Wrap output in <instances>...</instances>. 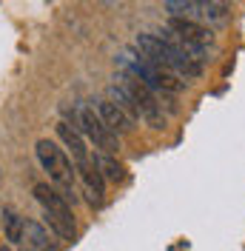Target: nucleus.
Listing matches in <instances>:
<instances>
[{
    "mask_svg": "<svg viewBox=\"0 0 245 251\" xmlns=\"http://www.w3.org/2000/svg\"><path fill=\"white\" fill-rule=\"evenodd\" d=\"M34 151H37V160H40V166L49 172L51 177V183L60 188V197L69 203H74V166L69 163V157L63 154V149H57L51 140H37L34 146Z\"/></svg>",
    "mask_w": 245,
    "mask_h": 251,
    "instance_id": "obj_1",
    "label": "nucleus"
},
{
    "mask_svg": "<svg viewBox=\"0 0 245 251\" xmlns=\"http://www.w3.org/2000/svg\"><path fill=\"white\" fill-rule=\"evenodd\" d=\"M77 126H80V131L94 143V149H103L106 154H114V151L120 149L117 134L108 131L106 123L97 117V111H94L92 106H80V109H77Z\"/></svg>",
    "mask_w": 245,
    "mask_h": 251,
    "instance_id": "obj_2",
    "label": "nucleus"
},
{
    "mask_svg": "<svg viewBox=\"0 0 245 251\" xmlns=\"http://www.w3.org/2000/svg\"><path fill=\"white\" fill-rule=\"evenodd\" d=\"M134 51H137L143 60L154 66V69H163V72H171V66L174 60L180 57L177 51H171L157 34H137V40H134Z\"/></svg>",
    "mask_w": 245,
    "mask_h": 251,
    "instance_id": "obj_3",
    "label": "nucleus"
},
{
    "mask_svg": "<svg viewBox=\"0 0 245 251\" xmlns=\"http://www.w3.org/2000/svg\"><path fill=\"white\" fill-rule=\"evenodd\" d=\"M57 137H60L63 146L69 149V154H72V163H74V172H83V169H89V166H92L89 146H86L83 134H80V131H77L72 123L60 120V123H57Z\"/></svg>",
    "mask_w": 245,
    "mask_h": 251,
    "instance_id": "obj_4",
    "label": "nucleus"
},
{
    "mask_svg": "<svg viewBox=\"0 0 245 251\" xmlns=\"http://www.w3.org/2000/svg\"><path fill=\"white\" fill-rule=\"evenodd\" d=\"M20 246H26V251H57V243L51 240L49 228L34 220L23 223V243Z\"/></svg>",
    "mask_w": 245,
    "mask_h": 251,
    "instance_id": "obj_5",
    "label": "nucleus"
},
{
    "mask_svg": "<svg viewBox=\"0 0 245 251\" xmlns=\"http://www.w3.org/2000/svg\"><path fill=\"white\" fill-rule=\"evenodd\" d=\"M97 117L106 123V128L111 131V134H125V131H131V120L122 114L111 100H97Z\"/></svg>",
    "mask_w": 245,
    "mask_h": 251,
    "instance_id": "obj_6",
    "label": "nucleus"
},
{
    "mask_svg": "<svg viewBox=\"0 0 245 251\" xmlns=\"http://www.w3.org/2000/svg\"><path fill=\"white\" fill-rule=\"evenodd\" d=\"M166 29H171L174 34H180L183 40H188V43H197V46H205V43L211 40V31L205 29V26H199V23H194V20H180V17H171V23L166 26Z\"/></svg>",
    "mask_w": 245,
    "mask_h": 251,
    "instance_id": "obj_7",
    "label": "nucleus"
},
{
    "mask_svg": "<svg viewBox=\"0 0 245 251\" xmlns=\"http://www.w3.org/2000/svg\"><path fill=\"white\" fill-rule=\"evenodd\" d=\"M34 197H37V203L43 205V211H57V214H72V208L69 203L60 197V191H54V188L49 186V183H37L34 186Z\"/></svg>",
    "mask_w": 245,
    "mask_h": 251,
    "instance_id": "obj_8",
    "label": "nucleus"
},
{
    "mask_svg": "<svg viewBox=\"0 0 245 251\" xmlns=\"http://www.w3.org/2000/svg\"><path fill=\"white\" fill-rule=\"evenodd\" d=\"M46 226L60 237V240H74L77 237V226H74V214H57V211H43Z\"/></svg>",
    "mask_w": 245,
    "mask_h": 251,
    "instance_id": "obj_9",
    "label": "nucleus"
},
{
    "mask_svg": "<svg viewBox=\"0 0 245 251\" xmlns=\"http://www.w3.org/2000/svg\"><path fill=\"white\" fill-rule=\"evenodd\" d=\"M80 177H83V183H86V194H89V200H92L94 205L103 203V194H106V180L100 177V172L94 169V163L89 166V169H83V172H77Z\"/></svg>",
    "mask_w": 245,
    "mask_h": 251,
    "instance_id": "obj_10",
    "label": "nucleus"
},
{
    "mask_svg": "<svg viewBox=\"0 0 245 251\" xmlns=\"http://www.w3.org/2000/svg\"><path fill=\"white\" fill-rule=\"evenodd\" d=\"M23 223H26V220L20 217L17 211L3 208V231H6L9 246H20V243H23Z\"/></svg>",
    "mask_w": 245,
    "mask_h": 251,
    "instance_id": "obj_11",
    "label": "nucleus"
},
{
    "mask_svg": "<svg viewBox=\"0 0 245 251\" xmlns=\"http://www.w3.org/2000/svg\"><path fill=\"white\" fill-rule=\"evenodd\" d=\"M166 12L171 17H180V20H194V17H202V3H194V0H166Z\"/></svg>",
    "mask_w": 245,
    "mask_h": 251,
    "instance_id": "obj_12",
    "label": "nucleus"
},
{
    "mask_svg": "<svg viewBox=\"0 0 245 251\" xmlns=\"http://www.w3.org/2000/svg\"><path fill=\"white\" fill-rule=\"evenodd\" d=\"M94 169L100 172L103 180H111V183H120L122 180V166L111 154H94Z\"/></svg>",
    "mask_w": 245,
    "mask_h": 251,
    "instance_id": "obj_13",
    "label": "nucleus"
},
{
    "mask_svg": "<svg viewBox=\"0 0 245 251\" xmlns=\"http://www.w3.org/2000/svg\"><path fill=\"white\" fill-rule=\"evenodd\" d=\"M225 12H228L225 3H202V17L208 20H225Z\"/></svg>",
    "mask_w": 245,
    "mask_h": 251,
    "instance_id": "obj_14",
    "label": "nucleus"
},
{
    "mask_svg": "<svg viewBox=\"0 0 245 251\" xmlns=\"http://www.w3.org/2000/svg\"><path fill=\"white\" fill-rule=\"evenodd\" d=\"M0 251H12V246H3V249H0Z\"/></svg>",
    "mask_w": 245,
    "mask_h": 251,
    "instance_id": "obj_15",
    "label": "nucleus"
}]
</instances>
